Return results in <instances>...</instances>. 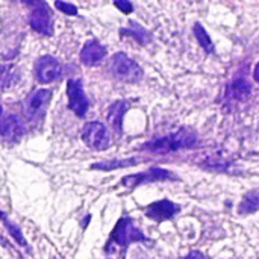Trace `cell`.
<instances>
[{
    "mask_svg": "<svg viewBox=\"0 0 259 259\" xmlns=\"http://www.w3.org/2000/svg\"><path fill=\"white\" fill-rule=\"evenodd\" d=\"M199 141L200 140L194 131L188 127H182L176 134H170V135L146 143L144 146H141V149L152 152V153H158V155H167V153L178 152L182 149H194L200 144Z\"/></svg>",
    "mask_w": 259,
    "mask_h": 259,
    "instance_id": "1",
    "label": "cell"
},
{
    "mask_svg": "<svg viewBox=\"0 0 259 259\" xmlns=\"http://www.w3.org/2000/svg\"><path fill=\"white\" fill-rule=\"evenodd\" d=\"M111 73L118 80L127 83H137L144 76L141 65L123 52H118L111 58Z\"/></svg>",
    "mask_w": 259,
    "mask_h": 259,
    "instance_id": "2",
    "label": "cell"
},
{
    "mask_svg": "<svg viewBox=\"0 0 259 259\" xmlns=\"http://www.w3.org/2000/svg\"><path fill=\"white\" fill-rule=\"evenodd\" d=\"M109 240H111V243H114L120 247H127L132 243L147 241L146 235L141 232V229L137 226V223L131 217H123L118 220Z\"/></svg>",
    "mask_w": 259,
    "mask_h": 259,
    "instance_id": "3",
    "label": "cell"
},
{
    "mask_svg": "<svg viewBox=\"0 0 259 259\" xmlns=\"http://www.w3.org/2000/svg\"><path fill=\"white\" fill-rule=\"evenodd\" d=\"M178 179V176L170 171V170H165L162 167H150L149 170L146 171H141V173H137V175H129V176H124L123 181H121V185L129 188V190H134L140 185H144V184H152V182H164V181H175Z\"/></svg>",
    "mask_w": 259,
    "mask_h": 259,
    "instance_id": "4",
    "label": "cell"
},
{
    "mask_svg": "<svg viewBox=\"0 0 259 259\" xmlns=\"http://www.w3.org/2000/svg\"><path fill=\"white\" fill-rule=\"evenodd\" d=\"M82 140L93 150H106L111 146L109 132L100 121L87 123L82 129Z\"/></svg>",
    "mask_w": 259,
    "mask_h": 259,
    "instance_id": "5",
    "label": "cell"
},
{
    "mask_svg": "<svg viewBox=\"0 0 259 259\" xmlns=\"http://www.w3.org/2000/svg\"><path fill=\"white\" fill-rule=\"evenodd\" d=\"M29 24L38 33L53 35V20L47 3L44 2L33 3V9L29 14Z\"/></svg>",
    "mask_w": 259,
    "mask_h": 259,
    "instance_id": "6",
    "label": "cell"
},
{
    "mask_svg": "<svg viewBox=\"0 0 259 259\" xmlns=\"http://www.w3.org/2000/svg\"><path fill=\"white\" fill-rule=\"evenodd\" d=\"M67 96H68V108L79 117H83L88 111V99L83 91L82 80L70 79L67 82Z\"/></svg>",
    "mask_w": 259,
    "mask_h": 259,
    "instance_id": "7",
    "label": "cell"
},
{
    "mask_svg": "<svg viewBox=\"0 0 259 259\" xmlns=\"http://www.w3.org/2000/svg\"><path fill=\"white\" fill-rule=\"evenodd\" d=\"M62 74V65L50 55L41 56L35 62V76L41 83H50L59 79Z\"/></svg>",
    "mask_w": 259,
    "mask_h": 259,
    "instance_id": "8",
    "label": "cell"
},
{
    "mask_svg": "<svg viewBox=\"0 0 259 259\" xmlns=\"http://www.w3.org/2000/svg\"><path fill=\"white\" fill-rule=\"evenodd\" d=\"M52 99V91L50 90H36L33 91L27 99H26V103H24V114L29 117V118H38L41 117L46 109H47V105Z\"/></svg>",
    "mask_w": 259,
    "mask_h": 259,
    "instance_id": "9",
    "label": "cell"
},
{
    "mask_svg": "<svg viewBox=\"0 0 259 259\" xmlns=\"http://www.w3.org/2000/svg\"><path fill=\"white\" fill-rule=\"evenodd\" d=\"M144 211H146V215L150 220H155V222L161 223V222L170 220L175 215H178L181 212V205L164 199V200H158V202L150 203Z\"/></svg>",
    "mask_w": 259,
    "mask_h": 259,
    "instance_id": "10",
    "label": "cell"
},
{
    "mask_svg": "<svg viewBox=\"0 0 259 259\" xmlns=\"http://www.w3.org/2000/svg\"><path fill=\"white\" fill-rule=\"evenodd\" d=\"M105 58H106V47L100 44L97 39L87 41L80 50V61L88 67L100 64Z\"/></svg>",
    "mask_w": 259,
    "mask_h": 259,
    "instance_id": "11",
    "label": "cell"
},
{
    "mask_svg": "<svg viewBox=\"0 0 259 259\" xmlns=\"http://www.w3.org/2000/svg\"><path fill=\"white\" fill-rule=\"evenodd\" d=\"M127 108H129V103L126 100H117L108 109V121H109L111 127L114 129V132L117 135H121V131H123V117H124Z\"/></svg>",
    "mask_w": 259,
    "mask_h": 259,
    "instance_id": "12",
    "label": "cell"
},
{
    "mask_svg": "<svg viewBox=\"0 0 259 259\" xmlns=\"http://www.w3.org/2000/svg\"><path fill=\"white\" fill-rule=\"evenodd\" d=\"M24 126L17 115H8L0 120V135L6 140H15L23 135Z\"/></svg>",
    "mask_w": 259,
    "mask_h": 259,
    "instance_id": "13",
    "label": "cell"
},
{
    "mask_svg": "<svg viewBox=\"0 0 259 259\" xmlns=\"http://www.w3.org/2000/svg\"><path fill=\"white\" fill-rule=\"evenodd\" d=\"M228 94L238 102H244L252 94V83L244 76H238L231 82L228 88Z\"/></svg>",
    "mask_w": 259,
    "mask_h": 259,
    "instance_id": "14",
    "label": "cell"
},
{
    "mask_svg": "<svg viewBox=\"0 0 259 259\" xmlns=\"http://www.w3.org/2000/svg\"><path fill=\"white\" fill-rule=\"evenodd\" d=\"M120 32H121V35L132 36V38H134L137 42H140L141 46H147V44L153 39L152 33H150L146 27H143L141 24H138L137 21H131L129 26H127V27H123Z\"/></svg>",
    "mask_w": 259,
    "mask_h": 259,
    "instance_id": "15",
    "label": "cell"
},
{
    "mask_svg": "<svg viewBox=\"0 0 259 259\" xmlns=\"http://www.w3.org/2000/svg\"><path fill=\"white\" fill-rule=\"evenodd\" d=\"M143 162V159L140 158H127V159H114V161H105V162H97L93 164L91 168L93 170H103V171H111V170H117V168H124V167H132Z\"/></svg>",
    "mask_w": 259,
    "mask_h": 259,
    "instance_id": "16",
    "label": "cell"
},
{
    "mask_svg": "<svg viewBox=\"0 0 259 259\" xmlns=\"http://www.w3.org/2000/svg\"><path fill=\"white\" fill-rule=\"evenodd\" d=\"M256 211H259V191H249L240 202L238 212L241 215H249L255 214Z\"/></svg>",
    "mask_w": 259,
    "mask_h": 259,
    "instance_id": "17",
    "label": "cell"
},
{
    "mask_svg": "<svg viewBox=\"0 0 259 259\" xmlns=\"http://www.w3.org/2000/svg\"><path fill=\"white\" fill-rule=\"evenodd\" d=\"M193 30H194V36H196L199 46H200L206 53H214V42H212L211 36L208 35V32L205 30V27H203L200 23H196L194 27H193Z\"/></svg>",
    "mask_w": 259,
    "mask_h": 259,
    "instance_id": "18",
    "label": "cell"
},
{
    "mask_svg": "<svg viewBox=\"0 0 259 259\" xmlns=\"http://www.w3.org/2000/svg\"><path fill=\"white\" fill-rule=\"evenodd\" d=\"M0 219H2V222H3V225L6 226L8 232L11 234V237H12V238H14L20 246L27 247V243H26V240H24V237H23V234H21L20 228H18L17 225H14L12 222H9V220H8V217H6V214H3L2 211H0Z\"/></svg>",
    "mask_w": 259,
    "mask_h": 259,
    "instance_id": "19",
    "label": "cell"
},
{
    "mask_svg": "<svg viewBox=\"0 0 259 259\" xmlns=\"http://www.w3.org/2000/svg\"><path fill=\"white\" fill-rule=\"evenodd\" d=\"M17 79V76L14 74V70L12 67H0V87L6 88V87H11L12 82Z\"/></svg>",
    "mask_w": 259,
    "mask_h": 259,
    "instance_id": "20",
    "label": "cell"
},
{
    "mask_svg": "<svg viewBox=\"0 0 259 259\" xmlns=\"http://www.w3.org/2000/svg\"><path fill=\"white\" fill-rule=\"evenodd\" d=\"M56 5V8L58 9H61L64 14H67V15H76L77 14V8L73 5V3H68V2H56L55 3Z\"/></svg>",
    "mask_w": 259,
    "mask_h": 259,
    "instance_id": "21",
    "label": "cell"
},
{
    "mask_svg": "<svg viewBox=\"0 0 259 259\" xmlns=\"http://www.w3.org/2000/svg\"><path fill=\"white\" fill-rule=\"evenodd\" d=\"M114 5L124 14H131L134 11V5L127 0H117V2H114Z\"/></svg>",
    "mask_w": 259,
    "mask_h": 259,
    "instance_id": "22",
    "label": "cell"
},
{
    "mask_svg": "<svg viewBox=\"0 0 259 259\" xmlns=\"http://www.w3.org/2000/svg\"><path fill=\"white\" fill-rule=\"evenodd\" d=\"M182 259H206V258H205V255H203L202 252L193 250V252H190L185 258H182Z\"/></svg>",
    "mask_w": 259,
    "mask_h": 259,
    "instance_id": "23",
    "label": "cell"
},
{
    "mask_svg": "<svg viewBox=\"0 0 259 259\" xmlns=\"http://www.w3.org/2000/svg\"><path fill=\"white\" fill-rule=\"evenodd\" d=\"M253 79L259 82V62L255 65V70H253Z\"/></svg>",
    "mask_w": 259,
    "mask_h": 259,
    "instance_id": "24",
    "label": "cell"
},
{
    "mask_svg": "<svg viewBox=\"0 0 259 259\" xmlns=\"http://www.w3.org/2000/svg\"><path fill=\"white\" fill-rule=\"evenodd\" d=\"M2 112H3V109H2V106H0V117H2Z\"/></svg>",
    "mask_w": 259,
    "mask_h": 259,
    "instance_id": "25",
    "label": "cell"
}]
</instances>
